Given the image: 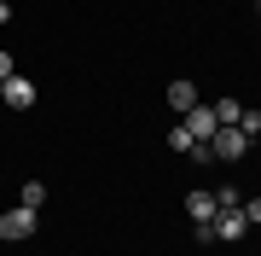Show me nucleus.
Instances as JSON below:
<instances>
[{
  "label": "nucleus",
  "instance_id": "f257e3e1",
  "mask_svg": "<svg viewBox=\"0 0 261 256\" xmlns=\"http://www.w3.org/2000/svg\"><path fill=\"white\" fill-rule=\"evenodd\" d=\"M209 152H215V163H238V157H250V134H238V128H215Z\"/></svg>",
  "mask_w": 261,
  "mask_h": 256
},
{
  "label": "nucleus",
  "instance_id": "f03ea898",
  "mask_svg": "<svg viewBox=\"0 0 261 256\" xmlns=\"http://www.w3.org/2000/svg\"><path fill=\"white\" fill-rule=\"evenodd\" d=\"M41 227V210H6V216H0V239H6V245H18V239H29V233H35Z\"/></svg>",
  "mask_w": 261,
  "mask_h": 256
},
{
  "label": "nucleus",
  "instance_id": "7ed1b4c3",
  "mask_svg": "<svg viewBox=\"0 0 261 256\" xmlns=\"http://www.w3.org/2000/svg\"><path fill=\"white\" fill-rule=\"evenodd\" d=\"M244 233H250V221H244V204H232V210H215V239L238 245Z\"/></svg>",
  "mask_w": 261,
  "mask_h": 256
},
{
  "label": "nucleus",
  "instance_id": "20e7f679",
  "mask_svg": "<svg viewBox=\"0 0 261 256\" xmlns=\"http://www.w3.org/2000/svg\"><path fill=\"white\" fill-rule=\"evenodd\" d=\"M0 105L29 111V105H35V82H29V76H6V82H0Z\"/></svg>",
  "mask_w": 261,
  "mask_h": 256
},
{
  "label": "nucleus",
  "instance_id": "39448f33",
  "mask_svg": "<svg viewBox=\"0 0 261 256\" xmlns=\"http://www.w3.org/2000/svg\"><path fill=\"white\" fill-rule=\"evenodd\" d=\"M215 128H221V123H215V105H192V111H186V134H192V140H215Z\"/></svg>",
  "mask_w": 261,
  "mask_h": 256
},
{
  "label": "nucleus",
  "instance_id": "423d86ee",
  "mask_svg": "<svg viewBox=\"0 0 261 256\" xmlns=\"http://www.w3.org/2000/svg\"><path fill=\"white\" fill-rule=\"evenodd\" d=\"M168 105H174V111H192V105H203V99H197V82H168Z\"/></svg>",
  "mask_w": 261,
  "mask_h": 256
},
{
  "label": "nucleus",
  "instance_id": "0eeeda50",
  "mask_svg": "<svg viewBox=\"0 0 261 256\" xmlns=\"http://www.w3.org/2000/svg\"><path fill=\"white\" fill-rule=\"evenodd\" d=\"M186 216L192 221H215V192H192V198H186Z\"/></svg>",
  "mask_w": 261,
  "mask_h": 256
},
{
  "label": "nucleus",
  "instance_id": "6e6552de",
  "mask_svg": "<svg viewBox=\"0 0 261 256\" xmlns=\"http://www.w3.org/2000/svg\"><path fill=\"white\" fill-rule=\"evenodd\" d=\"M238 117H244L238 99H215V123H221V128H238Z\"/></svg>",
  "mask_w": 261,
  "mask_h": 256
},
{
  "label": "nucleus",
  "instance_id": "1a4fd4ad",
  "mask_svg": "<svg viewBox=\"0 0 261 256\" xmlns=\"http://www.w3.org/2000/svg\"><path fill=\"white\" fill-rule=\"evenodd\" d=\"M18 204H23V210H41V204H47V187H41V180H23Z\"/></svg>",
  "mask_w": 261,
  "mask_h": 256
},
{
  "label": "nucleus",
  "instance_id": "9d476101",
  "mask_svg": "<svg viewBox=\"0 0 261 256\" xmlns=\"http://www.w3.org/2000/svg\"><path fill=\"white\" fill-rule=\"evenodd\" d=\"M238 134H250V140H255V134H261V111H250V105H244V117H238Z\"/></svg>",
  "mask_w": 261,
  "mask_h": 256
},
{
  "label": "nucleus",
  "instance_id": "9b49d317",
  "mask_svg": "<svg viewBox=\"0 0 261 256\" xmlns=\"http://www.w3.org/2000/svg\"><path fill=\"white\" fill-rule=\"evenodd\" d=\"M168 146H174V152H192L197 140H192V134H186V123H180V128H168Z\"/></svg>",
  "mask_w": 261,
  "mask_h": 256
},
{
  "label": "nucleus",
  "instance_id": "f8f14e48",
  "mask_svg": "<svg viewBox=\"0 0 261 256\" xmlns=\"http://www.w3.org/2000/svg\"><path fill=\"white\" fill-rule=\"evenodd\" d=\"M244 221H250V227L261 221V198H250V204H244Z\"/></svg>",
  "mask_w": 261,
  "mask_h": 256
},
{
  "label": "nucleus",
  "instance_id": "ddd939ff",
  "mask_svg": "<svg viewBox=\"0 0 261 256\" xmlns=\"http://www.w3.org/2000/svg\"><path fill=\"white\" fill-rule=\"evenodd\" d=\"M6 76H18V70H12V53H0V82Z\"/></svg>",
  "mask_w": 261,
  "mask_h": 256
},
{
  "label": "nucleus",
  "instance_id": "4468645a",
  "mask_svg": "<svg viewBox=\"0 0 261 256\" xmlns=\"http://www.w3.org/2000/svg\"><path fill=\"white\" fill-rule=\"evenodd\" d=\"M0 24H12V6H6V0H0Z\"/></svg>",
  "mask_w": 261,
  "mask_h": 256
},
{
  "label": "nucleus",
  "instance_id": "2eb2a0df",
  "mask_svg": "<svg viewBox=\"0 0 261 256\" xmlns=\"http://www.w3.org/2000/svg\"><path fill=\"white\" fill-rule=\"evenodd\" d=\"M255 6H261V0H255Z\"/></svg>",
  "mask_w": 261,
  "mask_h": 256
}]
</instances>
